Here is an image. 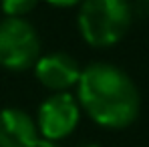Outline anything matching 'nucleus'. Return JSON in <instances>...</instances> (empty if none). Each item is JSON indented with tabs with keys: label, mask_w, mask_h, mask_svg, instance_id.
I'll list each match as a JSON object with an SVG mask.
<instances>
[{
	"label": "nucleus",
	"mask_w": 149,
	"mask_h": 147,
	"mask_svg": "<svg viewBox=\"0 0 149 147\" xmlns=\"http://www.w3.org/2000/svg\"><path fill=\"white\" fill-rule=\"evenodd\" d=\"M77 97L85 113L107 129H125L139 115V91L119 67L93 63L77 81Z\"/></svg>",
	"instance_id": "obj_1"
},
{
	"label": "nucleus",
	"mask_w": 149,
	"mask_h": 147,
	"mask_svg": "<svg viewBox=\"0 0 149 147\" xmlns=\"http://www.w3.org/2000/svg\"><path fill=\"white\" fill-rule=\"evenodd\" d=\"M131 24L127 0H83L79 28L91 47H111L125 36Z\"/></svg>",
	"instance_id": "obj_2"
},
{
	"label": "nucleus",
	"mask_w": 149,
	"mask_h": 147,
	"mask_svg": "<svg viewBox=\"0 0 149 147\" xmlns=\"http://www.w3.org/2000/svg\"><path fill=\"white\" fill-rule=\"evenodd\" d=\"M40 38L24 18H4L0 22V65L8 71H24L36 65Z\"/></svg>",
	"instance_id": "obj_3"
},
{
	"label": "nucleus",
	"mask_w": 149,
	"mask_h": 147,
	"mask_svg": "<svg viewBox=\"0 0 149 147\" xmlns=\"http://www.w3.org/2000/svg\"><path fill=\"white\" fill-rule=\"evenodd\" d=\"M81 109L73 95L69 93H54L38 107L36 115V129L42 139L58 141L71 135L74 127L79 125Z\"/></svg>",
	"instance_id": "obj_4"
},
{
	"label": "nucleus",
	"mask_w": 149,
	"mask_h": 147,
	"mask_svg": "<svg viewBox=\"0 0 149 147\" xmlns=\"http://www.w3.org/2000/svg\"><path fill=\"white\" fill-rule=\"evenodd\" d=\"M36 79L50 91L65 93L69 87L77 85L81 67L71 54L67 52H52L36 61L34 65Z\"/></svg>",
	"instance_id": "obj_5"
},
{
	"label": "nucleus",
	"mask_w": 149,
	"mask_h": 147,
	"mask_svg": "<svg viewBox=\"0 0 149 147\" xmlns=\"http://www.w3.org/2000/svg\"><path fill=\"white\" fill-rule=\"evenodd\" d=\"M38 141V129L34 119L22 109L0 111V147H34Z\"/></svg>",
	"instance_id": "obj_6"
},
{
	"label": "nucleus",
	"mask_w": 149,
	"mask_h": 147,
	"mask_svg": "<svg viewBox=\"0 0 149 147\" xmlns=\"http://www.w3.org/2000/svg\"><path fill=\"white\" fill-rule=\"evenodd\" d=\"M38 0H0L2 10L8 18H22V14L30 12Z\"/></svg>",
	"instance_id": "obj_7"
},
{
	"label": "nucleus",
	"mask_w": 149,
	"mask_h": 147,
	"mask_svg": "<svg viewBox=\"0 0 149 147\" xmlns=\"http://www.w3.org/2000/svg\"><path fill=\"white\" fill-rule=\"evenodd\" d=\"M47 2L52 4V6H74V4H79L83 0H47Z\"/></svg>",
	"instance_id": "obj_8"
},
{
	"label": "nucleus",
	"mask_w": 149,
	"mask_h": 147,
	"mask_svg": "<svg viewBox=\"0 0 149 147\" xmlns=\"http://www.w3.org/2000/svg\"><path fill=\"white\" fill-rule=\"evenodd\" d=\"M34 147H58V145H56L54 141H49V139H38Z\"/></svg>",
	"instance_id": "obj_9"
},
{
	"label": "nucleus",
	"mask_w": 149,
	"mask_h": 147,
	"mask_svg": "<svg viewBox=\"0 0 149 147\" xmlns=\"http://www.w3.org/2000/svg\"><path fill=\"white\" fill-rule=\"evenodd\" d=\"M81 147H99L97 143H85V145H81Z\"/></svg>",
	"instance_id": "obj_10"
}]
</instances>
